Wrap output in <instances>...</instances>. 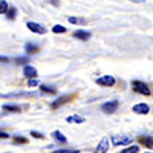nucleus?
<instances>
[{
    "label": "nucleus",
    "instance_id": "obj_1",
    "mask_svg": "<svg viewBox=\"0 0 153 153\" xmlns=\"http://www.w3.org/2000/svg\"><path fill=\"white\" fill-rule=\"evenodd\" d=\"M132 89H133L135 92H138V94L150 95V89H149V86H147L146 83H143V81H139V80L132 81Z\"/></svg>",
    "mask_w": 153,
    "mask_h": 153
},
{
    "label": "nucleus",
    "instance_id": "obj_2",
    "mask_svg": "<svg viewBox=\"0 0 153 153\" xmlns=\"http://www.w3.org/2000/svg\"><path fill=\"white\" fill-rule=\"evenodd\" d=\"M26 26L29 28V31H32V32H35V34H40V35L46 34V28L43 26V25H40V23H35V22H28V23H26Z\"/></svg>",
    "mask_w": 153,
    "mask_h": 153
},
{
    "label": "nucleus",
    "instance_id": "obj_3",
    "mask_svg": "<svg viewBox=\"0 0 153 153\" xmlns=\"http://www.w3.org/2000/svg\"><path fill=\"white\" fill-rule=\"evenodd\" d=\"M97 84H100V86H107V87H110V86H113V84H115V78H113V76H110V75H104V76H100V78L97 80Z\"/></svg>",
    "mask_w": 153,
    "mask_h": 153
},
{
    "label": "nucleus",
    "instance_id": "obj_4",
    "mask_svg": "<svg viewBox=\"0 0 153 153\" xmlns=\"http://www.w3.org/2000/svg\"><path fill=\"white\" fill-rule=\"evenodd\" d=\"M101 109H103V112L106 113H113L115 110L118 109V101H107V103H104L103 106H101Z\"/></svg>",
    "mask_w": 153,
    "mask_h": 153
},
{
    "label": "nucleus",
    "instance_id": "obj_5",
    "mask_svg": "<svg viewBox=\"0 0 153 153\" xmlns=\"http://www.w3.org/2000/svg\"><path fill=\"white\" fill-rule=\"evenodd\" d=\"M107 149H109V139H107V138H103L94 152H95V153H106Z\"/></svg>",
    "mask_w": 153,
    "mask_h": 153
},
{
    "label": "nucleus",
    "instance_id": "obj_6",
    "mask_svg": "<svg viewBox=\"0 0 153 153\" xmlns=\"http://www.w3.org/2000/svg\"><path fill=\"white\" fill-rule=\"evenodd\" d=\"M112 141H113L115 146H126V144L132 143V138H129V136H115Z\"/></svg>",
    "mask_w": 153,
    "mask_h": 153
},
{
    "label": "nucleus",
    "instance_id": "obj_7",
    "mask_svg": "<svg viewBox=\"0 0 153 153\" xmlns=\"http://www.w3.org/2000/svg\"><path fill=\"white\" fill-rule=\"evenodd\" d=\"M149 110H150V107L147 104H144V103H139V104L133 106V112L139 113V115H146V113H149Z\"/></svg>",
    "mask_w": 153,
    "mask_h": 153
},
{
    "label": "nucleus",
    "instance_id": "obj_8",
    "mask_svg": "<svg viewBox=\"0 0 153 153\" xmlns=\"http://www.w3.org/2000/svg\"><path fill=\"white\" fill-rule=\"evenodd\" d=\"M23 75L28 76V78H35V76H37V71L32 66H29V65H25L23 66Z\"/></svg>",
    "mask_w": 153,
    "mask_h": 153
},
{
    "label": "nucleus",
    "instance_id": "obj_9",
    "mask_svg": "<svg viewBox=\"0 0 153 153\" xmlns=\"http://www.w3.org/2000/svg\"><path fill=\"white\" fill-rule=\"evenodd\" d=\"M74 37H76V38H80V40H89V38H91V32H87V31H75L74 32Z\"/></svg>",
    "mask_w": 153,
    "mask_h": 153
},
{
    "label": "nucleus",
    "instance_id": "obj_10",
    "mask_svg": "<svg viewBox=\"0 0 153 153\" xmlns=\"http://www.w3.org/2000/svg\"><path fill=\"white\" fill-rule=\"evenodd\" d=\"M68 100H71V95H63V97H60L57 101H54L52 103V109H57L58 106H61V104H65Z\"/></svg>",
    "mask_w": 153,
    "mask_h": 153
},
{
    "label": "nucleus",
    "instance_id": "obj_11",
    "mask_svg": "<svg viewBox=\"0 0 153 153\" xmlns=\"http://www.w3.org/2000/svg\"><path fill=\"white\" fill-rule=\"evenodd\" d=\"M139 141H141L143 146L153 149V138H150V136H143V138H139Z\"/></svg>",
    "mask_w": 153,
    "mask_h": 153
},
{
    "label": "nucleus",
    "instance_id": "obj_12",
    "mask_svg": "<svg viewBox=\"0 0 153 153\" xmlns=\"http://www.w3.org/2000/svg\"><path fill=\"white\" fill-rule=\"evenodd\" d=\"M25 51H26L29 55H32V54H37L38 52V46L37 45H32V43H28L26 46H25Z\"/></svg>",
    "mask_w": 153,
    "mask_h": 153
},
{
    "label": "nucleus",
    "instance_id": "obj_13",
    "mask_svg": "<svg viewBox=\"0 0 153 153\" xmlns=\"http://www.w3.org/2000/svg\"><path fill=\"white\" fill-rule=\"evenodd\" d=\"M52 136L55 138V141H58V143H61V144H65V143L68 141V139L65 138V135H63L61 132H57V130H55V132L52 133Z\"/></svg>",
    "mask_w": 153,
    "mask_h": 153
},
{
    "label": "nucleus",
    "instance_id": "obj_14",
    "mask_svg": "<svg viewBox=\"0 0 153 153\" xmlns=\"http://www.w3.org/2000/svg\"><path fill=\"white\" fill-rule=\"evenodd\" d=\"M3 110H8V112H20L22 107L20 106H16V104H5L3 106Z\"/></svg>",
    "mask_w": 153,
    "mask_h": 153
},
{
    "label": "nucleus",
    "instance_id": "obj_15",
    "mask_svg": "<svg viewBox=\"0 0 153 153\" xmlns=\"http://www.w3.org/2000/svg\"><path fill=\"white\" fill-rule=\"evenodd\" d=\"M16 14H17V11H16V8H8V11H6V16H8V19H11V20H14L16 19Z\"/></svg>",
    "mask_w": 153,
    "mask_h": 153
},
{
    "label": "nucleus",
    "instance_id": "obj_16",
    "mask_svg": "<svg viewBox=\"0 0 153 153\" xmlns=\"http://www.w3.org/2000/svg\"><path fill=\"white\" fill-rule=\"evenodd\" d=\"M8 8H9V5L5 2V0H0V14H6Z\"/></svg>",
    "mask_w": 153,
    "mask_h": 153
},
{
    "label": "nucleus",
    "instance_id": "obj_17",
    "mask_svg": "<svg viewBox=\"0 0 153 153\" xmlns=\"http://www.w3.org/2000/svg\"><path fill=\"white\" fill-rule=\"evenodd\" d=\"M52 32H55V34H63V32H66V28L61 26V25H55V26L52 28Z\"/></svg>",
    "mask_w": 153,
    "mask_h": 153
},
{
    "label": "nucleus",
    "instance_id": "obj_18",
    "mask_svg": "<svg viewBox=\"0 0 153 153\" xmlns=\"http://www.w3.org/2000/svg\"><path fill=\"white\" fill-rule=\"evenodd\" d=\"M42 92H45V94H55V89L51 87V86L43 84V86H42Z\"/></svg>",
    "mask_w": 153,
    "mask_h": 153
},
{
    "label": "nucleus",
    "instance_id": "obj_19",
    "mask_svg": "<svg viewBox=\"0 0 153 153\" xmlns=\"http://www.w3.org/2000/svg\"><path fill=\"white\" fill-rule=\"evenodd\" d=\"M138 150H139L138 146H132V147H127L126 150H123L121 153H138Z\"/></svg>",
    "mask_w": 153,
    "mask_h": 153
},
{
    "label": "nucleus",
    "instance_id": "obj_20",
    "mask_svg": "<svg viewBox=\"0 0 153 153\" xmlns=\"http://www.w3.org/2000/svg\"><path fill=\"white\" fill-rule=\"evenodd\" d=\"M66 121L68 123H83V118H80V117H68Z\"/></svg>",
    "mask_w": 153,
    "mask_h": 153
},
{
    "label": "nucleus",
    "instance_id": "obj_21",
    "mask_svg": "<svg viewBox=\"0 0 153 153\" xmlns=\"http://www.w3.org/2000/svg\"><path fill=\"white\" fill-rule=\"evenodd\" d=\"M69 22H71V23H78V25H83L86 20H84V19H76V17H69Z\"/></svg>",
    "mask_w": 153,
    "mask_h": 153
},
{
    "label": "nucleus",
    "instance_id": "obj_22",
    "mask_svg": "<svg viewBox=\"0 0 153 153\" xmlns=\"http://www.w3.org/2000/svg\"><path fill=\"white\" fill-rule=\"evenodd\" d=\"M38 84V80L37 78H29V81H28V86L29 87H34V86H37Z\"/></svg>",
    "mask_w": 153,
    "mask_h": 153
},
{
    "label": "nucleus",
    "instance_id": "obj_23",
    "mask_svg": "<svg viewBox=\"0 0 153 153\" xmlns=\"http://www.w3.org/2000/svg\"><path fill=\"white\" fill-rule=\"evenodd\" d=\"M60 153H78V150H69V149H63V150H58Z\"/></svg>",
    "mask_w": 153,
    "mask_h": 153
},
{
    "label": "nucleus",
    "instance_id": "obj_24",
    "mask_svg": "<svg viewBox=\"0 0 153 153\" xmlns=\"http://www.w3.org/2000/svg\"><path fill=\"white\" fill-rule=\"evenodd\" d=\"M26 141H28V139H26V138H23V136H22V138H20V136L16 138V143H26Z\"/></svg>",
    "mask_w": 153,
    "mask_h": 153
},
{
    "label": "nucleus",
    "instance_id": "obj_25",
    "mask_svg": "<svg viewBox=\"0 0 153 153\" xmlns=\"http://www.w3.org/2000/svg\"><path fill=\"white\" fill-rule=\"evenodd\" d=\"M6 138H9V135L6 132H0V139H6Z\"/></svg>",
    "mask_w": 153,
    "mask_h": 153
},
{
    "label": "nucleus",
    "instance_id": "obj_26",
    "mask_svg": "<svg viewBox=\"0 0 153 153\" xmlns=\"http://www.w3.org/2000/svg\"><path fill=\"white\" fill-rule=\"evenodd\" d=\"M31 135H32V136H35V138H43V135H42V133H38V132H34V130L31 132Z\"/></svg>",
    "mask_w": 153,
    "mask_h": 153
},
{
    "label": "nucleus",
    "instance_id": "obj_27",
    "mask_svg": "<svg viewBox=\"0 0 153 153\" xmlns=\"http://www.w3.org/2000/svg\"><path fill=\"white\" fill-rule=\"evenodd\" d=\"M8 61H9L8 57H2V55H0V63H8Z\"/></svg>",
    "mask_w": 153,
    "mask_h": 153
},
{
    "label": "nucleus",
    "instance_id": "obj_28",
    "mask_svg": "<svg viewBox=\"0 0 153 153\" xmlns=\"http://www.w3.org/2000/svg\"><path fill=\"white\" fill-rule=\"evenodd\" d=\"M26 61V58H17V63H25Z\"/></svg>",
    "mask_w": 153,
    "mask_h": 153
},
{
    "label": "nucleus",
    "instance_id": "obj_29",
    "mask_svg": "<svg viewBox=\"0 0 153 153\" xmlns=\"http://www.w3.org/2000/svg\"><path fill=\"white\" fill-rule=\"evenodd\" d=\"M132 2H136V3H144V0H132Z\"/></svg>",
    "mask_w": 153,
    "mask_h": 153
},
{
    "label": "nucleus",
    "instance_id": "obj_30",
    "mask_svg": "<svg viewBox=\"0 0 153 153\" xmlns=\"http://www.w3.org/2000/svg\"><path fill=\"white\" fill-rule=\"evenodd\" d=\"M52 153H60V152H52Z\"/></svg>",
    "mask_w": 153,
    "mask_h": 153
}]
</instances>
